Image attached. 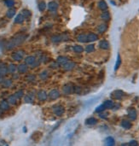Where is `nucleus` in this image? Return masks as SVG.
Instances as JSON below:
<instances>
[{"label": "nucleus", "instance_id": "obj_26", "mask_svg": "<svg viewBox=\"0 0 139 146\" xmlns=\"http://www.w3.org/2000/svg\"><path fill=\"white\" fill-rule=\"evenodd\" d=\"M103 105H104L105 108H106V109H109V110H111V109H114V103L112 100H107V101L104 102Z\"/></svg>", "mask_w": 139, "mask_h": 146}, {"label": "nucleus", "instance_id": "obj_45", "mask_svg": "<svg viewBox=\"0 0 139 146\" xmlns=\"http://www.w3.org/2000/svg\"><path fill=\"white\" fill-rule=\"evenodd\" d=\"M81 91V88L79 86H73V93L79 94Z\"/></svg>", "mask_w": 139, "mask_h": 146}, {"label": "nucleus", "instance_id": "obj_1", "mask_svg": "<svg viewBox=\"0 0 139 146\" xmlns=\"http://www.w3.org/2000/svg\"><path fill=\"white\" fill-rule=\"evenodd\" d=\"M26 38H27V36H26V35H23V34L16 35L15 38H13L12 39H10V41L6 44V48L8 50H10V49H12V48L16 47V46L21 45V43H23V42L25 41Z\"/></svg>", "mask_w": 139, "mask_h": 146}, {"label": "nucleus", "instance_id": "obj_41", "mask_svg": "<svg viewBox=\"0 0 139 146\" xmlns=\"http://www.w3.org/2000/svg\"><path fill=\"white\" fill-rule=\"evenodd\" d=\"M22 15H23V16L25 17V19H27V18H29L31 16V12L29 11L28 10H22Z\"/></svg>", "mask_w": 139, "mask_h": 146}, {"label": "nucleus", "instance_id": "obj_46", "mask_svg": "<svg viewBox=\"0 0 139 146\" xmlns=\"http://www.w3.org/2000/svg\"><path fill=\"white\" fill-rule=\"evenodd\" d=\"M129 146H138V141H136V140H131V142L129 143Z\"/></svg>", "mask_w": 139, "mask_h": 146}, {"label": "nucleus", "instance_id": "obj_35", "mask_svg": "<svg viewBox=\"0 0 139 146\" xmlns=\"http://www.w3.org/2000/svg\"><path fill=\"white\" fill-rule=\"evenodd\" d=\"M121 57H120V55H118L117 56V60H116V62H115V66H114V70H118L119 68H120V65H121Z\"/></svg>", "mask_w": 139, "mask_h": 146}, {"label": "nucleus", "instance_id": "obj_7", "mask_svg": "<svg viewBox=\"0 0 139 146\" xmlns=\"http://www.w3.org/2000/svg\"><path fill=\"white\" fill-rule=\"evenodd\" d=\"M60 97V91L56 89H53L50 91V93L48 94V97L51 100H55Z\"/></svg>", "mask_w": 139, "mask_h": 146}, {"label": "nucleus", "instance_id": "obj_14", "mask_svg": "<svg viewBox=\"0 0 139 146\" xmlns=\"http://www.w3.org/2000/svg\"><path fill=\"white\" fill-rule=\"evenodd\" d=\"M48 8H49L50 11H56L58 9V3L55 1H51L48 3Z\"/></svg>", "mask_w": 139, "mask_h": 146}, {"label": "nucleus", "instance_id": "obj_25", "mask_svg": "<svg viewBox=\"0 0 139 146\" xmlns=\"http://www.w3.org/2000/svg\"><path fill=\"white\" fill-rule=\"evenodd\" d=\"M24 20H25V17H24L23 15L21 13V14H18L17 16H16V17L15 18V22L17 24H21L23 22Z\"/></svg>", "mask_w": 139, "mask_h": 146}, {"label": "nucleus", "instance_id": "obj_43", "mask_svg": "<svg viewBox=\"0 0 139 146\" xmlns=\"http://www.w3.org/2000/svg\"><path fill=\"white\" fill-rule=\"evenodd\" d=\"M105 106L103 104H102V105H100V106H98L97 108L96 109V111L97 112V113H102V112H103L105 110Z\"/></svg>", "mask_w": 139, "mask_h": 146}, {"label": "nucleus", "instance_id": "obj_49", "mask_svg": "<svg viewBox=\"0 0 139 146\" xmlns=\"http://www.w3.org/2000/svg\"><path fill=\"white\" fill-rule=\"evenodd\" d=\"M0 146H9L8 145H7L5 142H3V141H2L1 142V144H0Z\"/></svg>", "mask_w": 139, "mask_h": 146}, {"label": "nucleus", "instance_id": "obj_29", "mask_svg": "<svg viewBox=\"0 0 139 146\" xmlns=\"http://www.w3.org/2000/svg\"><path fill=\"white\" fill-rule=\"evenodd\" d=\"M16 70H17V66L15 65V64L11 63L10 65L8 66V73H15L16 72Z\"/></svg>", "mask_w": 139, "mask_h": 146}, {"label": "nucleus", "instance_id": "obj_5", "mask_svg": "<svg viewBox=\"0 0 139 146\" xmlns=\"http://www.w3.org/2000/svg\"><path fill=\"white\" fill-rule=\"evenodd\" d=\"M68 36L67 34H61V35H55L51 38V41L53 43H58V42L63 41V40H68Z\"/></svg>", "mask_w": 139, "mask_h": 146}, {"label": "nucleus", "instance_id": "obj_20", "mask_svg": "<svg viewBox=\"0 0 139 146\" xmlns=\"http://www.w3.org/2000/svg\"><path fill=\"white\" fill-rule=\"evenodd\" d=\"M101 19L103 20V21H108L109 20L111 19L110 13H109L108 11H107V10L103 11L101 14Z\"/></svg>", "mask_w": 139, "mask_h": 146}, {"label": "nucleus", "instance_id": "obj_16", "mask_svg": "<svg viewBox=\"0 0 139 146\" xmlns=\"http://www.w3.org/2000/svg\"><path fill=\"white\" fill-rule=\"evenodd\" d=\"M1 85L4 88H10L13 85V81L12 79H3V80L1 82Z\"/></svg>", "mask_w": 139, "mask_h": 146}, {"label": "nucleus", "instance_id": "obj_44", "mask_svg": "<svg viewBox=\"0 0 139 146\" xmlns=\"http://www.w3.org/2000/svg\"><path fill=\"white\" fill-rule=\"evenodd\" d=\"M39 61L40 62H44V63H45V62H47L48 61H49V58H48L46 56H44V55H43L41 57L39 58Z\"/></svg>", "mask_w": 139, "mask_h": 146}, {"label": "nucleus", "instance_id": "obj_30", "mask_svg": "<svg viewBox=\"0 0 139 146\" xmlns=\"http://www.w3.org/2000/svg\"><path fill=\"white\" fill-rule=\"evenodd\" d=\"M77 40L80 43H86L87 42V35L86 34H79L77 37Z\"/></svg>", "mask_w": 139, "mask_h": 146}, {"label": "nucleus", "instance_id": "obj_24", "mask_svg": "<svg viewBox=\"0 0 139 146\" xmlns=\"http://www.w3.org/2000/svg\"><path fill=\"white\" fill-rule=\"evenodd\" d=\"M33 99H34V97H33V95H32V93L27 94V95H25V97H24V102L27 103H33Z\"/></svg>", "mask_w": 139, "mask_h": 146}, {"label": "nucleus", "instance_id": "obj_3", "mask_svg": "<svg viewBox=\"0 0 139 146\" xmlns=\"http://www.w3.org/2000/svg\"><path fill=\"white\" fill-rule=\"evenodd\" d=\"M11 57H12L13 60L16 61V62H21L24 57V52L22 51H15V52L12 54Z\"/></svg>", "mask_w": 139, "mask_h": 146}, {"label": "nucleus", "instance_id": "obj_39", "mask_svg": "<svg viewBox=\"0 0 139 146\" xmlns=\"http://www.w3.org/2000/svg\"><path fill=\"white\" fill-rule=\"evenodd\" d=\"M26 79H27V81H29V82H33V81L36 80V76H35L34 74H27V77H26Z\"/></svg>", "mask_w": 139, "mask_h": 146}, {"label": "nucleus", "instance_id": "obj_33", "mask_svg": "<svg viewBox=\"0 0 139 146\" xmlns=\"http://www.w3.org/2000/svg\"><path fill=\"white\" fill-rule=\"evenodd\" d=\"M46 7H47V5H46L45 2H44V1L39 2V3H38V10H39V11H41V12H43L45 10Z\"/></svg>", "mask_w": 139, "mask_h": 146}, {"label": "nucleus", "instance_id": "obj_48", "mask_svg": "<svg viewBox=\"0 0 139 146\" xmlns=\"http://www.w3.org/2000/svg\"><path fill=\"white\" fill-rule=\"evenodd\" d=\"M19 78V75H18V73H13V79H18Z\"/></svg>", "mask_w": 139, "mask_h": 146}, {"label": "nucleus", "instance_id": "obj_2", "mask_svg": "<svg viewBox=\"0 0 139 146\" xmlns=\"http://www.w3.org/2000/svg\"><path fill=\"white\" fill-rule=\"evenodd\" d=\"M52 111L54 113V114H55L56 116H62V114H64L65 109L63 106H62V105L56 104V105H55V106H53Z\"/></svg>", "mask_w": 139, "mask_h": 146}, {"label": "nucleus", "instance_id": "obj_8", "mask_svg": "<svg viewBox=\"0 0 139 146\" xmlns=\"http://www.w3.org/2000/svg\"><path fill=\"white\" fill-rule=\"evenodd\" d=\"M62 91H63V93L66 94V95H70V94H72L73 92V86H71V85H69V84L66 85V86H64L63 87H62Z\"/></svg>", "mask_w": 139, "mask_h": 146}, {"label": "nucleus", "instance_id": "obj_37", "mask_svg": "<svg viewBox=\"0 0 139 146\" xmlns=\"http://www.w3.org/2000/svg\"><path fill=\"white\" fill-rule=\"evenodd\" d=\"M48 76H49V73H48V71H46V70L42 71L41 73H40V74H39V78L41 79H43V80L47 79Z\"/></svg>", "mask_w": 139, "mask_h": 146}, {"label": "nucleus", "instance_id": "obj_34", "mask_svg": "<svg viewBox=\"0 0 139 146\" xmlns=\"http://www.w3.org/2000/svg\"><path fill=\"white\" fill-rule=\"evenodd\" d=\"M16 15V10L15 9H13V8H11L10 9V10H8V11L6 12V16L8 18H12L13 16Z\"/></svg>", "mask_w": 139, "mask_h": 146}, {"label": "nucleus", "instance_id": "obj_31", "mask_svg": "<svg viewBox=\"0 0 139 146\" xmlns=\"http://www.w3.org/2000/svg\"><path fill=\"white\" fill-rule=\"evenodd\" d=\"M121 127L125 129H130L131 127V123L129 121H125V120H124V121H122V122H121Z\"/></svg>", "mask_w": 139, "mask_h": 146}, {"label": "nucleus", "instance_id": "obj_27", "mask_svg": "<svg viewBox=\"0 0 139 146\" xmlns=\"http://www.w3.org/2000/svg\"><path fill=\"white\" fill-rule=\"evenodd\" d=\"M114 139L112 137H107L105 139V146H114Z\"/></svg>", "mask_w": 139, "mask_h": 146}, {"label": "nucleus", "instance_id": "obj_23", "mask_svg": "<svg viewBox=\"0 0 139 146\" xmlns=\"http://www.w3.org/2000/svg\"><path fill=\"white\" fill-rule=\"evenodd\" d=\"M98 8L100 9L103 11H105V10H107V4L106 3V2L103 1V0H101V1L98 3Z\"/></svg>", "mask_w": 139, "mask_h": 146}, {"label": "nucleus", "instance_id": "obj_40", "mask_svg": "<svg viewBox=\"0 0 139 146\" xmlns=\"http://www.w3.org/2000/svg\"><path fill=\"white\" fill-rule=\"evenodd\" d=\"M15 95H16V97H17L18 99H21V97H24V91L22 90H19L15 93Z\"/></svg>", "mask_w": 139, "mask_h": 146}, {"label": "nucleus", "instance_id": "obj_15", "mask_svg": "<svg viewBox=\"0 0 139 146\" xmlns=\"http://www.w3.org/2000/svg\"><path fill=\"white\" fill-rule=\"evenodd\" d=\"M0 110L2 111H6V110H10V103H9L8 101L3 100L0 103Z\"/></svg>", "mask_w": 139, "mask_h": 146}, {"label": "nucleus", "instance_id": "obj_6", "mask_svg": "<svg viewBox=\"0 0 139 146\" xmlns=\"http://www.w3.org/2000/svg\"><path fill=\"white\" fill-rule=\"evenodd\" d=\"M37 98H38V101L40 102H44L47 100L48 98V94L44 90H40L37 92Z\"/></svg>", "mask_w": 139, "mask_h": 146}, {"label": "nucleus", "instance_id": "obj_11", "mask_svg": "<svg viewBox=\"0 0 139 146\" xmlns=\"http://www.w3.org/2000/svg\"><path fill=\"white\" fill-rule=\"evenodd\" d=\"M17 71L19 73H26L28 71V67L26 63L24 64H19L17 66Z\"/></svg>", "mask_w": 139, "mask_h": 146}, {"label": "nucleus", "instance_id": "obj_32", "mask_svg": "<svg viewBox=\"0 0 139 146\" xmlns=\"http://www.w3.org/2000/svg\"><path fill=\"white\" fill-rule=\"evenodd\" d=\"M4 4L10 9L13 8L16 4V1L15 0H4Z\"/></svg>", "mask_w": 139, "mask_h": 146}, {"label": "nucleus", "instance_id": "obj_17", "mask_svg": "<svg viewBox=\"0 0 139 146\" xmlns=\"http://www.w3.org/2000/svg\"><path fill=\"white\" fill-rule=\"evenodd\" d=\"M63 69L64 70H66V71H71V70H73V68H74L75 67V63L74 62H68L66 64H64L63 66Z\"/></svg>", "mask_w": 139, "mask_h": 146}, {"label": "nucleus", "instance_id": "obj_13", "mask_svg": "<svg viewBox=\"0 0 139 146\" xmlns=\"http://www.w3.org/2000/svg\"><path fill=\"white\" fill-rule=\"evenodd\" d=\"M98 46L102 50H108L109 47H110V45L107 40H101L98 44Z\"/></svg>", "mask_w": 139, "mask_h": 146}, {"label": "nucleus", "instance_id": "obj_42", "mask_svg": "<svg viewBox=\"0 0 139 146\" xmlns=\"http://www.w3.org/2000/svg\"><path fill=\"white\" fill-rule=\"evenodd\" d=\"M50 67H51V68H53V69H56V68H58L59 67H60V65H59L58 62L55 61V62H51V65H50Z\"/></svg>", "mask_w": 139, "mask_h": 146}, {"label": "nucleus", "instance_id": "obj_9", "mask_svg": "<svg viewBox=\"0 0 139 146\" xmlns=\"http://www.w3.org/2000/svg\"><path fill=\"white\" fill-rule=\"evenodd\" d=\"M37 61V59L35 58V56H28L25 58V63L27 64V66H30L32 67L33 64L35 63V62Z\"/></svg>", "mask_w": 139, "mask_h": 146}, {"label": "nucleus", "instance_id": "obj_21", "mask_svg": "<svg viewBox=\"0 0 139 146\" xmlns=\"http://www.w3.org/2000/svg\"><path fill=\"white\" fill-rule=\"evenodd\" d=\"M18 100H19V99L17 98V97H16V95H10V97H8V101L9 102V103H10V104H12V105H16V103H17V102H18Z\"/></svg>", "mask_w": 139, "mask_h": 146}, {"label": "nucleus", "instance_id": "obj_22", "mask_svg": "<svg viewBox=\"0 0 139 146\" xmlns=\"http://www.w3.org/2000/svg\"><path fill=\"white\" fill-rule=\"evenodd\" d=\"M107 24H105V23L100 24V25L97 27V32L99 33V34H104V33L107 31Z\"/></svg>", "mask_w": 139, "mask_h": 146}, {"label": "nucleus", "instance_id": "obj_28", "mask_svg": "<svg viewBox=\"0 0 139 146\" xmlns=\"http://www.w3.org/2000/svg\"><path fill=\"white\" fill-rule=\"evenodd\" d=\"M73 51H74L75 53H82L83 51H85L84 47L82 45H76L73 46Z\"/></svg>", "mask_w": 139, "mask_h": 146}, {"label": "nucleus", "instance_id": "obj_19", "mask_svg": "<svg viewBox=\"0 0 139 146\" xmlns=\"http://www.w3.org/2000/svg\"><path fill=\"white\" fill-rule=\"evenodd\" d=\"M56 62L59 63V65H62V66H63L64 64H66L68 62H69V60H68V57L63 56H60L57 57Z\"/></svg>", "mask_w": 139, "mask_h": 146}, {"label": "nucleus", "instance_id": "obj_4", "mask_svg": "<svg viewBox=\"0 0 139 146\" xmlns=\"http://www.w3.org/2000/svg\"><path fill=\"white\" fill-rule=\"evenodd\" d=\"M8 73V66L4 63H0V82L3 80V77Z\"/></svg>", "mask_w": 139, "mask_h": 146}, {"label": "nucleus", "instance_id": "obj_47", "mask_svg": "<svg viewBox=\"0 0 139 146\" xmlns=\"http://www.w3.org/2000/svg\"><path fill=\"white\" fill-rule=\"evenodd\" d=\"M100 117L103 118V119H105V118H107V114H103V113H100Z\"/></svg>", "mask_w": 139, "mask_h": 146}, {"label": "nucleus", "instance_id": "obj_38", "mask_svg": "<svg viewBox=\"0 0 139 146\" xmlns=\"http://www.w3.org/2000/svg\"><path fill=\"white\" fill-rule=\"evenodd\" d=\"M97 123V121L95 118L91 117V118H89V119L86 120V124L87 125H95V124Z\"/></svg>", "mask_w": 139, "mask_h": 146}, {"label": "nucleus", "instance_id": "obj_18", "mask_svg": "<svg viewBox=\"0 0 139 146\" xmlns=\"http://www.w3.org/2000/svg\"><path fill=\"white\" fill-rule=\"evenodd\" d=\"M96 40H98V36L97 34H94V33H90L87 34V41L89 42H95Z\"/></svg>", "mask_w": 139, "mask_h": 146}, {"label": "nucleus", "instance_id": "obj_10", "mask_svg": "<svg viewBox=\"0 0 139 146\" xmlns=\"http://www.w3.org/2000/svg\"><path fill=\"white\" fill-rule=\"evenodd\" d=\"M124 96V92L120 90H117V91H114V92L112 93V97L116 100H120Z\"/></svg>", "mask_w": 139, "mask_h": 146}, {"label": "nucleus", "instance_id": "obj_12", "mask_svg": "<svg viewBox=\"0 0 139 146\" xmlns=\"http://www.w3.org/2000/svg\"><path fill=\"white\" fill-rule=\"evenodd\" d=\"M137 116H138V114H137V111L135 109H129L128 110V117L130 118V120L131 121H135L137 119Z\"/></svg>", "mask_w": 139, "mask_h": 146}, {"label": "nucleus", "instance_id": "obj_36", "mask_svg": "<svg viewBox=\"0 0 139 146\" xmlns=\"http://www.w3.org/2000/svg\"><path fill=\"white\" fill-rule=\"evenodd\" d=\"M85 51H86V53H92L95 51V46H94V45H88L86 47Z\"/></svg>", "mask_w": 139, "mask_h": 146}]
</instances>
